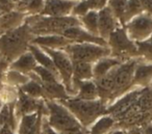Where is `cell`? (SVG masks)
Masks as SVG:
<instances>
[{"label": "cell", "mask_w": 152, "mask_h": 134, "mask_svg": "<svg viewBox=\"0 0 152 134\" xmlns=\"http://www.w3.org/2000/svg\"><path fill=\"white\" fill-rule=\"evenodd\" d=\"M34 73L38 76V78L40 79V81L43 84H51V83H56L59 82L61 79L55 75L54 73L50 71V70L43 68L41 66H37V68L34 69Z\"/></svg>", "instance_id": "cell-26"}, {"label": "cell", "mask_w": 152, "mask_h": 134, "mask_svg": "<svg viewBox=\"0 0 152 134\" xmlns=\"http://www.w3.org/2000/svg\"><path fill=\"white\" fill-rule=\"evenodd\" d=\"M34 34L27 23L16 29L0 34V56L9 63H13L20 55L28 51Z\"/></svg>", "instance_id": "cell-1"}, {"label": "cell", "mask_w": 152, "mask_h": 134, "mask_svg": "<svg viewBox=\"0 0 152 134\" xmlns=\"http://www.w3.org/2000/svg\"><path fill=\"white\" fill-rule=\"evenodd\" d=\"M64 50L67 52L72 61L95 63L99 59L112 55L108 46H101L91 43H71Z\"/></svg>", "instance_id": "cell-5"}, {"label": "cell", "mask_w": 152, "mask_h": 134, "mask_svg": "<svg viewBox=\"0 0 152 134\" xmlns=\"http://www.w3.org/2000/svg\"><path fill=\"white\" fill-rule=\"evenodd\" d=\"M28 80H29V76L11 69L10 67L4 74V83L14 87H21Z\"/></svg>", "instance_id": "cell-24"}, {"label": "cell", "mask_w": 152, "mask_h": 134, "mask_svg": "<svg viewBox=\"0 0 152 134\" xmlns=\"http://www.w3.org/2000/svg\"><path fill=\"white\" fill-rule=\"evenodd\" d=\"M125 29L133 42L141 43L148 41L152 36V16L143 12L127 22Z\"/></svg>", "instance_id": "cell-9"}, {"label": "cell", "mask_w": 152, "mask_h": 134, "mask_svg": "<svg viewBox=\"0 0 152 134\" xmlns=\"http://www.w3.org/2000/svg\"><path fill=\"white\" fill-rule=\"evenodd\" d=\"M115 119L112 115H102L96 119L89 128L88 134H110L115 126Z\"/></svg>", "instance_id": "cell-21"}, {"label": "cell", "mask_w": 152, "mask_h": 134, "mask_svg": "<svg viewBox=\"0 0 152 134\" xmlns=\"http://www.w3.org/2000/svg\"><path fill=\"white\" fill-rule=\"evenodd\" d=\"M26 18H27L26 14L16 9L3 14L0 17V34L20 27L25 23Z\"/></svg>", "instance_id": "cell-15"}, {"label": "cell", "mask_w": 152, "mask_h": 134, "mask_svg": "<svg viewBox=\"0 0 152 134\" xmlns=\"http://www.w3.org/2000/svg\"><path fill=\"white\" fill-rule=\"evenodd\" d=\"M0 59H1V56H0Z\"/></svg>", "instance_id": "cell-38"}, {"label": "cell", "mask_w": 152, "mask_h": 134, "mask_svg": "<svg viewBox=\"0 0 152 134\" xmlns=\"http://www.w3.org/2000/svg\"><path fill=\"white\" fill-rule=\"evenodd\" d=\"M141 3L144 12L152 16V0H141Z\"/></svg>", "instance_id": "cell-31"}, {"label": "cell", "mask_w": 152, "mask_h": 134, "mask_svg": "<svg viewBox=\"0 0 152 134\" xmlns=\"http://www.w3.org/2000/svg\"><path fill=\"white\" fill-rule=\"evenodd\" d=\"M73 63V84L86 80H93V63L72 61Z\"/></svg>", "instance_id": "cell-22"}, {"label": "cell", "mask_w": 152, "mask_h": 134, "mask_svg": "<svg viewBox=\"0 0 152 134\" xmlns=\"http://www.w3.org/2000/svg\"><path fill=\"white\" fill-rule=\"evenodd\" d=\"M90 11H91V9H90L87 1H86V0H79V1H77V3H76L75 7H74L73 11H72V16L80 19L81 17H83V16L89 13Z\"/></svg>", "instance_id": "cell-28"}, {"label": "cell", "mask_w": 152, "mask_h": 134, "mask_svg": "<svg viewBox=\"0 0 152 134\" xmlns=\"http://www.w3.org/2000/svg\"><path fill=\"white\" fill-rule=\"evenodd\" d=\"M91 11L99 12L100 9L107 7L108 0H86Z\"/></svg>", "instance_id": "cell-29"}, {"label": "cell", "mask_w": 152, "mask_h": 134, "mask_svg": "<svg viewBox=\"0 0 152 134\" xmlns=\"http://www.w3.org/2000/svg\"><path fill=\"white\" fill-rule=\"evenodd\" d=\"M148 41H150V42H151V43H152V36H150V39H149V40H148Z\"/></svg>", "instance_id": "cell-36"}, {"label": "cell", "mask_w": 152, "mask_h": 134, "mask_svg": "<svg viewBox=\"0 0 152 134\" xmlns=\"http://www.w3.org/2000/svg\"><path fill=\"white\" fill-rule=\"evenodd\" d=\"M54 63V66L58 72L61 83L64 84L68 95L74 97L73 90V63L65 50H52L48 48H42Z\"/></svg>", "instance_id": "cell-7"}, {"label": "cell", "mask_w": 152, "mask_h": 134, "mask_svg": "<svg viewBox=\"0 0 152 134\" xmlns=\"http://www.w3.org/2000/svg\"><path fill=\"white\" fill-rule=\"evenodd\" d=\"M43 132H44L45 134H61L58 131H56V130L53 129L52 127H50V126L48 125L46 119L43 121Z\"/></svg>", "instance_id": "cell-30"}, {"label": "cell", "mask_w": 152, "mask_h": 134, "mask_svg": "<svg viewBox=\"0 0 152 134\" xmlns=\"http://www.w3.org/2000/svg\"><path fill=\"white\" fill-rule=\"evenodd\" d=\"M137 63H139L137 58H129L112 70L114 77V92L110 102L117 100L118 97L125 94L126 90L133 85L134 71Z\"/></svg>", "instance_id": "cell-6"}, {"label": "cell", "mask_w": 152, "mask_h": 134, "mask_svg": "<svg viewBox=\"0 0 152 134\" xmlns=\"http://www.w3.org/2000/svg\"><path fill=\"white\" fill-rule=\"evenodd\" d=\"M74 1H79V0H74Z\"/></svg>", "instance_id": "cell-37"}, {"label": "cell", "mask_w": 152, "mask_h": 134, "mask_svg": "<svg viewBox=\"0 0 152 134\" xmlns=\"http://www.w3.org/2000/svg\"><path fill=\"white\" fill-rule=\"evenodd\" d=\"M110 134H125V132L123 130H114Z\"/></svg>", "instance_id": "cell-34"}, {"label": "cell", "mask_w": 152, "mask_h": 134, "mask_svg": "<svg viewBox=\"0 0 152 134\" xmlns=\"http://www.w3.org/2000/svg\"><path fill=\"white\" fill-rule=\"evenodd\" d=\"M57 102L65 105L73 113L77 121L87 129L96 119L104 115L107 111V104L100 99L88 101L80 100L74 97H69L66 100L57 101Z\"/></svg>", "instance_id": "cell-4"}, {"label": "cell", "mask_w": 152, "mask_h": 134, "mask_svg": "<svg viewBox=\"0 0 152 134\" xmlns=\"http://www.w3.org/2000/svg\"><path fill=\"white\" fill-rule=\"evenodd\" d=\"M25 22L29 26L31 34L36 36L61 34L64 30L74 26H81L79 18L74 16L66 17H49L42 15L27 16Z\"/></svg>", "instance_id": "cell-3"}, {"label": "cell", "mask_w": 152, "mask_h": 134, "mask_svg": "<svg viewBox=\"0 0 152 134\" xmlns=\"http://www.w3.org/2000/svg\"><path fill=\"white\" fill-rule=\"evenodd\" d=\"M121 63H123L122 59L117 56H113V55L104 57V58H101L98 61H96L95 63H93L94 80L103 77V76L106 75L110 70L114 69V68L117 67L118 65H120Z\"/></svg>", "instance_id": "cell-18"}, {"label": "cell", "mask_w": 152, "mask_h": 134, "mask_svg": "<svg viewBox=\"0 0 152 134\" xmlns=\"http://www.w3.org/2000/svg\"><path fill=\"white\" fill-rule=\"evenodd\" d=\"M143 12H144V9H143V7H142L141 0H128L123 24H126L127 22L130 21L132 18H134L135 16L142 14Z\"/></svg>", "instance_id": "cell-27"}, {"label": "cell", "mask_w": 152, "mask_h": 134, "mask_svg": "<svg viewBox=\"0 0 152 134\" xmlns=\"http://www.w3.org/2000/svg\"><path fill=\"white\" fill-rule=\"evenodd\" d=\"M118 26V20L108 7H105L98 12V29L100 38L107 42L112 32Z\"/></svg>", "instance_id": "cell-13"}, {"label": "cell", "mask_w": 152, "mask_h": 134, "mask_svg": "<svg viewBox=\"0 0 152 134\" xmlns=\"http://www.w3.org/2000/svg\"><path fill=\"white\" fill-rule=\"evenodd\" d=\"M38 66L36 58L34 57V55L31 54L29 50L26 51L25 53H23L22 55H20L16 60H14L13 63H10V68L16 71L23 73L25 75L29 76L31 73H34V69Z\"/></svg>", "instance_id": "cell-17"}, {"label": "cell", "mask_w": 152, "mask_h": 134, "mask_svg": "<svg viewBox=\"0 0 152 134\" xmlns=\"http://www.w3.org/2000/svg\"><path fill=\"white\" fill-rule=\"evenodd\" d=\"M44 99H34L32 97L28 96L27 94L19 88V94H18L17 101L15 103V111L18 119L25 114L37 112L40 109Z\"/></svg>", "instance_id": "cell-12"}, {"label": "cell", "mask_w": 152, "mask_h": 134, "mask_svg": "<svg viewBox=\"0 0 152 134\" xmlns=\"http://www.w3.org/2000/svg\"><path fill=\"white\" fill-rule=\"evenodd\" d=\"M152 82V63H139L134 71L133 86L145 87L147 84Z\"/></svg>", "instance_id": "cell-20"}, {"label": "cell", "mask_w": 152, "mask_h": 134, "mask_svg": "<svg viewBox=\"0 0 152 134\" xmlns=\"http://www.w3.org/2000/svg\"><path fill=\"white\" fill-rule=\"evenodd\" d=\"M47 108V123L61 134H88L85 128L73 113L57 101L45 100Z\"/></svg>", "instance_id": "cell-2"}, {"label": "cell", "mask_w": 152, "mask_h": 134, "mask_svg": "<svg viewBox=\"0 0 152 134\" xmlns=\"http://www.w3.org/2000/svg\"><path fill=\"white\" fill-rule=\"evenodd\" d=\"M81 26L85 28L87 31L92 34L93 36H99V29H98V12L90 11L86 14L80 19Z\"/></svg>", "instance_id": "cell-25"}, {"label": "cell", "mask_w": 152, "mask_h": 134, "mask_svg": "<svg viewBox=\"0 0 152 134\" xmlns=\"http://www.w3.org/2000/svg\"><path fill=\"white\" fill-rule=\"evenodd\" d=\"M61 36L67 38L71 43H91L101 46H108L107 42L100 36H93L85 29L83 26H74L61 32Z\"/></svg>", "instance_id": "cell-11"}, {"label": "cell", "mask_w": 152, "mask_h": 134, "mask_svg": "<svg viewBox=\"0 0 152 134\" xmlns=\"http://www.w3.org/2000/svg\"><path fill=\"white\" fill-rule=\"evenodd\" d=\"M74 98L80 99V100L93 101L99 99V92L95 80H86L73 84Z\"/></svg>", "instance_id": "cell-16"}, {"label": "cell", "mask_w": 152, "mask_h": 134, "mask_svg": "<svg viewBox=\"0 0 152 134\" xmlns=\"http://www.w3.org/2000/svg\"><path fill=\"white\" fill-rule=\"evenodd\" d=\"M21 90H23L28 96L32 97L34 99H44V90H43L42 82L38 78V76L34 73H31L29 75V80L26 82L24 85L19 87Z\"/></svg>", "instance_id": "cell-23"}, {"label": "cell", "mask_w": 152, "mask_h": 134, "mask_svg": "<svg viewBox=\"0 0 152 134\" xmlns=\"http://www.w3.org/2000/svg\"><path fill=\"white\" fill-rule=\"evenodd\" d=\"M31 44L37 45L41 48L64 50L68 45L71 44V42L61 34H46V36H34Z\"/></svg>", "instance_id": "cell-14"}, {"label": "cell", "mask_w": 152, "mask_h": 134, "mask_svg": "<svg viewBox=\"0 0 152 134\" xmlns=\"http://www.w3.org/2000/svg\"><path fill=\"white\" fill-rule=\"evenodd\" d=\"M77 1L74 0H45L44 9L41 15L49 17L71 16Z\"/></svg>", "instance_id": "cell-10"}, {"label": "cell", "mask_w": 152, "mask_h": 134, "mask_svg": "<svg viewBox=\"0 0 152 134\" xmlns=\"http://www.w3.org/2000/svg\"><path fill=\"white\" fill-rule=\"evenodd\" d=\"M107 45L112 50L113 56L139 55L137 44L129 38L128 34L124 27L118 26L112 32V34L107 40Z\"/></svg>", "instance_id": "cell-8"}, {"label": "cell", "mask_w": 152, "mask_h": 134, "mask_svg": "<svg viewBox=\"0 0 152 134\" xmlns=\"http://www.w3.org/2000/svg\"><path fill=\"white\" fill-rule=\"evenodd\" d=\"M43 134H45V133H44V132H43Z\"/></svg>", "instance_id": "cell-39"}, {"label": "cell", "mask_w": 152, "mask_h": 134, "mask_svg": "<svg viewBox=\"0 0 152 134\" xmlns=\"http://www.w3.org/2000/svg\"><path fill=\"white\" fill-rule=\"evenodd\" d=\"M28 50L31 52V54L34 55V57L36 58L37 63H38V66H41V67L50 70L52 73H54L55 75L59 78L58 72H57L56 68H55L53 60L41 47L37 46V45H34V44H30L29 47H28ZM59 79H61V78H59Z\"/></svg>", "instance_id": "cell-19"}, {"label": "cell", "mask_w": 152, "mask_h": 134, "mask_svg": "<svg viewBox=\"0 0 152 134\" xmlns=\"http://www.w3.org/2000/svg\"><path fill=\"white\" fill-rule=\"evenodd\" d=\"M143 134H152V125L147 126L143 131Z\"/></svg>", "instance_id": "cell-33"}, {"label": "cell", "mask_w": 152, "mask_h": 134, "mask_svg": "<svg viewBox=\"0 0 152 134\" xmlns=\"http://www.w3.org/2000/svg\"><path fill=\"white\" fill-rule=\"evenodd\" d=\"M10 1H11L12 3H14V4H17V3L19 2L20 0H10Z\"/></svg>", "instance_id": "cell-35"}, {"label": "cell", "mask_w": 152, "mask_h": 134, "mask_svg": "<svg viewBox=\"0 0 152 134\" xmlns=\"http://www.w3.org/2000/svg\"><path fill=\"white\" fill-rule=\"evenodd\" d=\"M0 134H17V132L12 129L10 126H2L0 129Z\"/></svg>", "instance_id": "cell-32"}]
</instances>
